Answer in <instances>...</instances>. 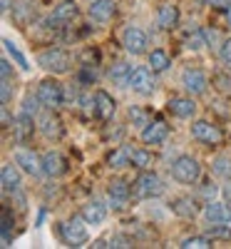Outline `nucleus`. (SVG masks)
I'll use <instances>...</instances> for the list:
<instances>
[{
  "mask_svg": "<svg viewBox=\"0 0 231 249\" xmlns=\"http://www.w3.org/2000/svg\"><path fill=\"white\" fill-rule=\"evenodd\" d=\"M95 102H97V112H95V115H97L102 122L112 120V115H115V110H117V102L112 100V95L104 92V90H97V92H95Z\"/></svg>",
  "mask_w": 231,
  "mask_h": 249,
  "instance_id": "nucleus-22",
  "label": "nucleus"
},
{
  "mask_svg": "<svg viewBox=\"0 0 231 249\" xmlns=\"http://www.w3.org/2000/svg\"><path fill=\"white\" fill-rule=\"evenodd\" d=\"M224 197H226V199H231V184H229V187H224Z\"/></svg>",
  "mask_w": 231,
  "mask_h": 249,
  "instance_id": "nucleus-45",
  "label": "nucleus"
},
{
  "mask_svg": "<svg viewBox=\"0 0 231 249\" xmlns=\"http://www.w3.org/2000/svg\"><path fill=\"white\" fill-rule=\"evenodd\" d=\"M172 177L179 182V184H194L199 177H201V164L197 157L192 155H179L174 162H172Z\"/></svg>",
  "mask_w": 231,
  "mask_h": 249,
  "instance_id": "nucleus-2",
  "label": "nucleus"
},
{
  "mask_svg": "<svg viewBox=\"0 0 231 249\" xmlns=\"http://www.w3.org/2000/svg\"><path fill=\"white\" fill-rule=\"evenodd\" d=\"M206 45V37H204V30H194L192 35L186 37V48L189 50H201Z\"/></svg>",
  "mask_w": 231,
  "mask_h": 249,
  "instance_id": "nucleus-32",
  "label": "nucleus"
},
{
  "mask_svg": "<svg viewBox=\"0 0 231 249\" xmlns=\"http://www.w3.org/2000/svg\"><path fill=\"white\" fill-rule=\"evenodd\" d=\"M130 120H132V124H137V127H147V124H149V115H147L142 107H130Z\"/></svg>",
  "mask_w": 231,
  "mask_h": 249,
  "instance_id": "nucleus-33",
  "label": "nucleus"
},
{
  "mask_svg": "<svg viewBox=\"0 0 231 249\" xmlns=\"http://www.w3.org/2000/svg\"><path fill=\"white\" fill-rule=\"evenodd\" d=\"M166 110L179 120H192L197 115V102L192 97H172L166 102Z\"/></svg>",
  "mask_w": 231,
  "mask_h": 249,
  "instance_id": "nucleus-12",
  "label": "nucleus"
},
{
  "mask_svg": "<svg viewBox=\"0 0 231 249\" xmlns=\"http://www.w3.org/2000/svg\"><path fill=\"white\" fill-rule=\"evenodd\" d=\"M0 100H3V105H10V100H13V85H10V80L0 82Z\"/></svg>",
  "mask_w": 231,
  "mask_h": 249,
  "instance_id": "nucleus-36",
  "label": "nucleus"
},
{
  "mask_svg": "<svg viewBox=\"0 0 231 249\" xmlns=\"http://www.w3.org/2000/svg\"><path fill=\"white\" fill-rule=\"evenodd\" d=\"M209 234H212V237H231V232L226 230L224 224H212V230H209Z\"/></svg>",
  "mask_w": 231,
  "mask_h": 249,
  "instance_id": "nucleus-40",
  "label": "nucleus"
},
{
  "mask_svg": "<svg viewBox=\"0 0 231 249\" xmlns=\"http://www.w3.org/2000/svg\"><path fill=\"white\" fill-rule=\"evenodd\" d=\"M204 3L214 8H231V0H204Z\"/></svg>",
  "mask_w": 231,
  "mask_h": 249,
  "instance_id": "nucleus-43",
  "label": "nucleus"
},
{
  "mask_svg": "<svg viewBox=\"0 0 231 249\" xmlns=\"http://www.w3.org/2000/svg\"><path fill=\"white\" fill-rule=\"evenodd\" d=\"M149 65H152L154 72H164V70H169L172 57L166 55L164 50H152V53H149Z\"/></svg>",
  "mask_w": 231,
  "mask_h": 249,
  "instance_id": "nucleus-28",
  "label": "nucleus"
},
{
  "mask_svg": "<svg viewBox=\"0 0 231 249\" xmlns=\"http://www.w3.org/2000/svg\"><path fill=\"white\" fill-rule=\"evenodd\" d=\"M37 122H40V132H43L48 140H57V137L62 135V122H60V117H57L52 110L43 112Z\"/></svg>",
  "mask_w": 231,
  "mask_h": 249,
  "instance_id": "nucleus-21",
  "label": "nucleus"
},
{
  "mask_svg": "<svg viewBox=\"0 0 231 249\" xmlns=\"http://www.w3.org/2000/svg\"><path fill=\"white\" fill-rule=\"evenodd\" d=\"M166 137H169V127H166L162 120H154V122L147 124V127H142V142L144 144H162Z\"/></svg>",
  "mask_w": 231,
  "mask_h": 249,
  "instance_id": "nucleus-15",
  "label": "nucleus"
},
{
  "mask_svg": "<svg viewBox=\"0 0 231 249\" xmlns=\"http://www.w3.org/2000/svg\"><path fill=\"white\" fill-rule=\"evenodd\" d=\"M204 217L209 224H226L231 222V207L226 202H209L204 207Z\"/></svg>",
  "mask_w": 231,
  "mask_h": 249,
  "instance_id": "nucleus-16",
  "label": "nucleus"
},
{
  "mask_svg": "<svg viewBox=\"0 0 231 249\" xmlns=\"http://www.w3.org/2000/svg\"><path fill=\"white\" fill-rule=\"evenodd\" d=\"M37 65L52 75H62L72 68V55L60 48H48L43 53H37Z\"/></svg>",
  "mask_w": 231,
  "mask_h": 249,
  "instance_id": "nucleus-1",
  "label": "nucleus"
},
{
  "mask_svg": "<svg viewBox=\"0 0 231 249\" xmlns=\"http://www.w3.org/2000/svg\"><path fill=\"white\" fill-rule=\"evenodd\" d=\"M192 137L201 144H212V147H216V144L224 142V132L219 124L214 122H209V120H197L192 124Z\"/></svg>",
  "mask_w": 231,
  "mask_h": 249,
  "instance_id": "nucleus-5",
  "label": "nucleus"
},
{
  "mask_svg": "<svg viewBox=\"0 0 231 249\" xmlns=\"http://www.w3.org/2000/svg\"><path fill=\"white\" fill-rule=\"evenodd\" d=\"M8 8H10V0H3V13H8Z\"/></svg>",
  "mask_w": 231,
  "mask_h": 249,
  "instance_id": "nucleus-46",
  "label": "nucleus"
},
{
  "mask_svg": "<svg viewBox=\"0 0 231 249\" xmlns=\"http://www.w3.org/2000/svg\"><path fill=\"white\" fill-rule=\"evenodd\" d=\"M15 164L23 172H28L30 177H37V175H43L45 170H43V157H37L33 150H28V147H20V150H15Z\"/></svg>",
  "mask_w": 231,
  "mask_h": 249,
  "instance_id": "nucleus-7",
  "label": "nucleus"
},
{
  "mask_svg": "<svg viewBox=\"0 0 231 249\" xmlns=\"http://www.w3.org/2000/svg\"><path fill=\"white\" fill-rule=\"evenodd\" d=\"M77 15V5L75 3H62L55 8V13L50 15V23H72V18Z\"/></svg>",
  "mask_w": 231,
  "mask_h": 249,
  "instance_id": "nucleus-26",
  "label": "nucleus"
},
{
  "mask_svg": "<svg viewBox=\"0 0 231 249\" xmlns=\"http://www.w3.org/2000/svg\"><path fill=\"white\" fill-rule=\"evenodd\" d=\"M214 82H216V88H219V90H224V92H229V90H231V77H229V75L216 72V75H214Z\"/></svg>",
  "mask_w": 231,
  "mask_h": 249,
  "instance_id": "nucleus-38",
  "label": "nucleus"
},
{
  "mask_svg": "<svg viewBox=\"0 0 231 249\" xmlns=\"http://www.w3.org/2000/svg\"><path fill=\"white\" fill-rule=\"evenodd\" d=\"M179 18H182V13L174 3H162L157 10V25L162 30H174L179 25Z\"/></svg>",
  "mask_w": 231,
  "mask_h": 249,
  "instance_id": "nucleus-13",
  "label": "nucleus"
},
{
  "mask_svg": "<svg viewBox=\"0 0 231 249\" xmlns=\"http://www.w3.org/2000/svg\"><path fill=\"white\" fill-rule=\"evenodd\" d=\"M152 72L154 70H149V68H134L132 80H130V88L134 92H139V95H152L154 92V85H157Z\"/></svg>",
  "mask_w": 231,
  "mask_h": 249,
  "instance_id": "nucleus-11",
  "label": "nucleus"
},
{
  "mask_svg": "<svg viewBox=\"0 0 231 249\" xmlns=\"http://www.w3.org/2000/svg\"><path fill=\"white\" fill-rule=\"evenodd\" d=\"M182 249H209L212 247V239H209V234H199V237H186L182 244Z\"/></svg>",
  "mask_w": 231,
  "mask_h": 249,
  "instance_id": "nucleus-30",
  "label": "nucleus"
},
{
  "mask_svg": "<svg viewBox=\"0 0 231 249\" xmlns=\"http://www.w3.org/2000/svg\"><path fill=\"white\" fill-rule=\"evenodd\" d=\"M0 122H3V130H8V127H13V120H10V112H8V105H3V112H0Z\"/></svg>",
  "mask_w": 231,
  "mask_h": 249,
  "instance_id": "nucleus-42",
  "label": "nucleus"
},
{
  "mask_svg": "<svg viewBox=\"0 0 231 249\" xmlns=\"http://www.w3.org/2000/svg\"><path fill=\"white\" fill-rule=\"evenodd\" d=\"M182 85H184V90L189 95H204L206 85H209V77L201 70H197V68H186L182 72Z\"/></svg>",
  "mask_w": 231,
  "mask_h": 249,
  "instance_id": "nucleus-10",
  "label": "nucleus"
},
{
  "mask_svg": "<svg viewBox=\"0 0 231 249\" xmlns=\"http://www.w3.org/2000/svg\"><path fill=\"white\" fill-rule=\"evenodd\" d=\"M107 164L112 170H122V167H130L132 164V147H127V144H122V147L112 150L107 155Z\"/></svg>",
  "mask_w": 231,
  "mask_h": 249,
  "instance_id": "nucleus-24",
  "label": "nucleus"
},
{
  "mask_svg": "<svg viewBox=\"0 0 231 249\" xmlns=\"http://www.w3.org/2000/svg\"><path fill=\"white\" fill-rule=\"evenodd\" d=\"M10 227H13L10 207H3V247H10Z\"/></svg>",
  "mask_w": 231,
  "mask_h": 249,
  "instance_id": "nucleus-35",
  "label": "nucleus"
},
{
  "mask_svg": "<svg viewBox=\"0 0 231 249\" xmlns=\"http://www.w3.org/2000/svg\"><path fill=\"white\" fill-rule=\"evenodd\" d=\"M122 45L130 55H144L147 53V45H149V40H147V33L142 28H127L122 35Z\"/></svg>",
  "mask_w": 231,
  "mask_h": 249,
  "instance_id": "nucleus-8",
  "label": "nucleus"
},
{
  "mask_svg": "<svg viewBox=\"0 0 231 249\" xmlns=\"http://www.w3.org/2000/svg\"><path fill=\"white\" fill-rule=\"evenodd\" d=\"M3 48H5V53H8V55L15 60V65H17L20 70H25V72L30 70V65H28V57L17 50V45L13 43V40H8V37H5V40H3Z\"/></svg>",
  "mask_w": 231,
  "mask_h": 249,
  "instance_id": "nucleus-27",
  "label": "nucleus"
},
{
  "mask_svg": "<svg viewBox=\"0 0 231 249\" xmlns=\"http://www.w3.org/2000/svg\"><path fill=\"white\" fill-rule=\"evenodd\" d=\"M212 170H214V175H216V177L231 179V155H219V157H214Z\"/></svg>",
  "mask_w": 231,
  "mask_h": 249,
  "instance_id": "nucleus-29",
  "label": "nucleus"
},
{
  "mask_svg": "<svg viewBox=\"0 0 231 249\" xmlns=\"http://www.w3.org/2000/svg\"><path fill=\"white\" fill-rule=\"evenodd\" d=\"M134 190H137V195L142 197V199H154V197H162L164 195V182H162V177L159 175H154V172H142L139 177H137V182H134Z\"/></svg>",
  "mask_w": 231,
  "mask_h": 249,
  "instance_id": "nucleus-6",
  "label": "nucleus"
},
{
  "mask_svg": "<svg viewBox=\"0 0 231 249\" xmlns=\"http://www.w3.org/2000/svg\"><path fill=\"white\" fill-rule=\"evenodd\" d=\"M110 247L122 249V247H132V244H130V239H127V237H122V234H112V237H110Z\"/></svg>",
  "mask_w": 231,
  "mask_h": 249,
  "instance_id": "nucleus-39",
  "label": "nucleus"
},
{
  "mask_svg": "<svg viewBox=\"0 0 231 249\" xmlns=\"http://www.w3.org/2000/svg\"><path fill=\"white\" fill-rule=\"evenodd\" d=\"M82 217H85V222L87 224H102L104 219H107V204L104 202H99V199H90L85 207H82V212H80Z\"/></svg>",
  "mask_w": 231,
  "mask_h": 249,
  "instance_id": "nucleus-19",
  "label": "nucleus"
},
{
  "mask_svg": "<svg viewBox=\"0 0 231 249\" xmlns=\"http://www.w3.org/2000/svg\"><path fill=\"white\" fill-rule=\"evenodd\" d=\"M60 239L65 242L67 247H85L90 234H87V222L85 217H72L67 222H62L60 224Z\"/></svg>",
  "mask_w": 231,
  "mask_h": 249,
  "instance_id": "nucleus-3",
  "label": "nucleus"
},
{
  "mask_svg": "<svg viewBox=\"0 0 231 249\" xmlns=\"http://www.w3.org/2000/svg\"><path fill=\"white\" fill-rule=\"evenodd\" d=\"M201 30H204V37H206V45L219 43V33L216 30H212V28H201Z\"/></svg>",
  "mask_w": 231,
  "mask_h": 249,
  "instance_id": "nucleus-41",
  "label": "nucleus"
},
{
  "mask_svg": "<svg viewBox=\"0 0 231 249\" xmlns=\"http://www.w3.org/2000/svg\"><path fill=\"white\" fill-rule=\"evenodd\" d=\"M37 100L45 110H57L62 102H65V88H62L57 80L48 77L37 85Z\"/></svg>",
  "mask_w": 231,
  "mask_h": 249,
  "instance_id": "nucleus-4",
  "label": "nucleus"
},
{
  "mask_svg": "<svg viewBox=\"0 0 231 249\" xmlns=\"http://www.w3.org/2000/svg\"><path fill=\"white\" fill-rule=\"evenodd\" d=\"M132 65L130 62H115V65L110 68V80H112V85L117 88H130V80H132Z\"/></svg>",
  "mask_w": 231,
  "mask_h": 249,
  "instance_id": "nucleus-23",
  "label": "nucleus"
},
{
  "mask_svg": "<svg viewBox=\"0 0 231 249\" xmlns=\"http://www.w3.org/2000/svg\"><path fill=\"white\" fill-rule=\"evenodd\" d=\"M226 25L231 28V8H229V13H226Z\"/></svg>",
  "mask_w": 231,
  "mask_h": 249,
  "instance_id": "nucleus-47",
  "label": "nucleus"
},
{
  "mask_svg": "<svg viewBox=\"0 0 231 249\" xmlns=\"http://www.w3.org/2000/svg\"><path fill=\"white\" fill-rule=\"evenodd\" d=\"M172 212H174L177 217L192 219V217H197V214H199V207H197V202H194V199H189V197H179V199H174V202H172Z\"/></svg>",
  "mask_w": 231,
  "mask_h": 249,
  "instance_id": "nucleus-25",
  "label": "nucleus"
},
{
  "mask_svg": "<svg viewBox=\"0 0 231 249\" xmlns=\"http://www.w3.org/2000/svg\"><path fill=\"white\" fill-rule=\"evenodd\" d=\"M152 164V155L147 152V150H137V147H132V167H139V170H144V167H149Z\"/></svg>",
  "mask_w": 231,
  "mask_h": 249,
  "instance_id": "nucleus-31",
  "label": "nucleus"
},
{
  "mask_svg": "<svg viewBox=\"0 0 231 249\" xmlns=\"http://www.w3.org/2000/svg\"><path fill=\"white\" fill-rule=\"evenodd\" d=\"M219 60H221V65L231 72V37L219 45Z\"/></svg>",
  "mask_w": 231,
  "mask_h": 249,
  "instance_id": "nucleus-34",
  "label": "nucleus"
},
{
  "mask_svg": "<svg viewBox=\"0 0 231 249\" xmlns=\"http://www.w3.org/2000/svg\"><path fill=\"white\" fill-rule=\"evenodd\" d=\"M130 195H132V190L124 179H115L107 187V199H110V207L115 212H122L124 207L130 204Z\"/></svg>",
  "mask_w": 231,
  "mask_h": 249,
  "instance_id": "nucleus-9",
  "label": "nucleus"
},
{
  "mask_svg": "<svg viewBox=\"0 0 231 249\" xmlns=\"http://www.w3.org/2000/svg\"><path fill=\"white\" fill-rule=\"evenodd\" d=\"M43 170H45V175L48 177H62L67 172V160L62 157L60 152H45L43 155Z\"/></svg>",
  "mask_w": 231,
  "mask_h": 249,
  "instance_id": "nucleus-17",
  "label": "nucleus"
},
{
  "mask_svg": "<svg viewBox=\"0 0 231 249\" xmlns=\"http://www.w3.org/2000/svg\"><path fill=\"white\" fill-rule=\"evenodd\" d=\"M13 130H15V140H17L20 144L30 142V140H33V130H35V124H33V115H28V112L20 110V115L15 117Z\"/></svg>",
  "mask_w": 231,
  "mask_h": 249,
  "instance_id": "nucleus-20",
  "label": "nucleus"
},
{
  "mask_svg": "<svg viewBox=\"0 0 231 249\" xmlns=\"http://www.w3.org/2000/svg\"><path fill=\"white\" fill-rule=\"evenodd\" d=\"M115 10H117L115 0H92L90 8H87V13H90V18L95 20V23H110Z\"/></svg>",
  "mask_w": 231,
  "mask_h": 249,
  "instance_id": "nucleus-14",
  "label": "nucleus"
},
{
  "mask_svg": "<svg viewBox=\"0 0 231 249\" xmlns=\"http://www.w3.org/2000/svg\"><path fill=\"white\" fill-rule=\"evenodd\" d=\"M0 184H3L5 195H17L20 192L23 179H20V172H17L15 164H3V170H0Z\"/></svg>",
  "mask_w": 231,
  "mask_h": 249,
  "instance_id": "nucleus-18",
  "label": "nucleus"
},
{
  "mask_svg": "<svg viewBox=\"0 0 231 249\" xmlns=\"http://www.w3.org/2000/svg\"><path fill=\"white\" fill-rule=\"evenodd\" d=\"M0 72H3V80H10V62L0 60Z\"/></svg>",
  "mask_w": 231,
  "mask_h": 249,
  "instance_id": "nucleus-44",
  "label": "nucleus"
},
{
  "mask_svg": "<svg viewBox=\"0 0 231 249\" xmlns=\"http://www.w3.org/2000/svg\"><path fill=\"white\" fill-rule=\"evenodd\" d=\"M37 102H40L37 95H35V97H25V100H23V112H28V115L35 117V115H37Z\"/></svg>",
  "mask_w": 231,
  "mask_h": 249,
  "instance_id": "nucleus-37",
  "label": "nucleus"
}]
</instances>
